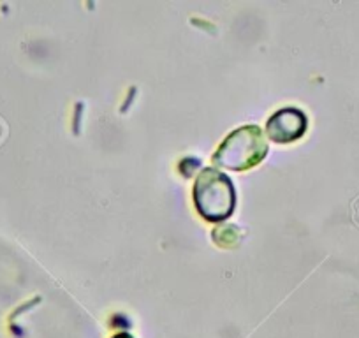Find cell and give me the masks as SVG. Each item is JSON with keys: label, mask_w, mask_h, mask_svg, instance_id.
Segmentation results:
<instances>
[{"label": "cell", "mask_w": 359, "mask_h": 338, "mask_svg": "<svg viewBox=\"0 0 359 338\" xmlns=\"http://www.w3.org/2000/svg\"><path fill=\"white\" fill-rule=\"evenodd\" d=\"M194 203L206 220L219 222L227 219L236 203L233 184L219 169H203L194 185Z\"/></svg>", "instance_id": "obj_2"}, {"label": "cell", "mask_w": 359, "mask_h": 338, "mask_svg": "<svg viewBox=\"0 0 359 338\" xmlns=\"http://www.w3.org/2000/svg\"><path fill=\"white\" fill-rule=\"evenodd\" d=\"M306 116L305 113L294 108H285L275 113L266 123V133L275 143H292L305 134Z\"/></svg>", "instance_id": "obj_3"}, {"label": "cell", "mask_w": 359, "mask_h": 338, "mask_svg": "<svg viewBox=\"0 0 359 338\" xmlns=\"http://www.w3.org/2000/svg\"><path fill=\"white\" fill-rule=\"evenodd\" d=\"M266 151L268 143L264 140V133L257 126H243L231 133L220 144L213 155V162L219 168L245 171L259 164L266 157Z\"/></svg>", "instance_id": "obj_1"}, {"label": "cell", "mask_w": 359, "mask_h": 338, "mask_svg": "<svg viewBox=\"0 0 359 338\" xmlns=\"http://www.w3.org/2000/svg\"><path fill=\"white\" fill-rule=\"evenodd\" d=\"M113 338H133V337H130V334L122 333V334H116V337H113Z\"/></svg>", "instance_id": "obj_4"}]
</instances>
